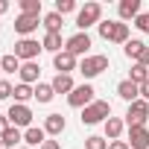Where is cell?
Segmentation results:
<instances>
[{
  "label": "cell",
  "mask_w": 149,
  "mask_h": 149,
  "mask_svg": "<svg viewBox=\"0 0 149 149\" xmlns=\"http://www.w3.org/2000/svg\"><path fill=\"white\" fill-rule=\"evenodd\" d=\"M100 35L105 38V41H111V44H126L129 41V24H123V21H100Z\"/></svg>",
  "instance_id": "1"
},
{
  "label": "cell",
  "mask_w": 149,
  "mask_h": 149,
  "mask_svg": "<svg viewBox=\"0 0 149 149\" xmlns=\"http://www.w3.org/2000/svg\"><path fill=\"white\" fill-rule=\"evenodd\" d=\"M111 117V102H105V100H94L88 108H82V123L85 126H97V123H105Z\"/></svg>",
  "instance_id": "2"
},
{
  "label": "cell",
  "mask_w": 149,
  "mask_h": 149,
  "mask_svg": "<svg viewBox=\"0 0 149 149\" xmlns=\"http://www.w3.org/2000/svg\"><path fill=\"white\" fill-rule=\"evenodd\" d=\"M102 21V6L100 3H85L79 12H76V26L79 32H88V26H100Z\"/></svg>",
  "instance_id": "3"
},
{
  "label": "cell",
  "mask_w": 149,
  "mask_h": 149,
  "mask_svg": "<svg viewBox=\"0 0 149 149\" xmlns=\"http://www.w3.org/2000/svg\"><path fill=\"white\" fill-rule=\"evenodd\" d=\"M97 91H94V85L91 82H82V85H76V88H73V94L67 97V105L70 108H88L97 97H94Z\"/></svg>",
  "instance_id": "4"
},
{
  "label": "cell",
  "mask_w": 149,
  "mask_h": 149,
  "mask_svg": "<svg viewBox=\"0 0 149 149\" xmlns=\"http://www.w3.org/2000/svg\"><path fill=\"white\" fill-rule=\"evenodd\" d=\"M105 70H108V56H85L79 61V73L85 79H94V76H100Z\"/></svg>",
  "instance_id": "5"
},
{
  "label": "cell",
  "mask_w": 149,
  "mask_h": 149,
  "mask_svg": "<svg viewBox=\"0 0 149 149\" xmlns=\"http://www.w3.org/2000/svg\"><path fill=\"white\" fill-rule=\"evenodd\" d=\"M6 117H9V123L15 126V129H29L32 126V108L29 105H21V102H15L9 111H6Z\"/></svg>",
  "instance_id": "6"
},
{
  "label": "cell",
  "mask_w": 149,
  "mask_h": 149,
  "mask_svg": "<svg viewBox=\"0 0 149 149\" xmlns=\"http://www.w3.org/2000/svg\"><path fill=\"white\" fill-rule=\"evenodd\" d=\"M146 120H149V102L134 100L126 111V126H146Z\"/></svg>",
  "instance_id": "7"
},
{
  "label": "cell",
  "mask_w": 149,
  "mask_h": 149,
  "mask_svg": "<svg viewBox=\"0 0 149 149\" xmlns=\"http://www.w3.org/2000/svg\"><path fill=\"white\" fill-rule=\"evenodd\" d=\"M41 50H44V47H41L35 38H21V41L15 44V56H18L21 61H35Z\"/></svg>",
  "instance_id": "8"
},
{
  "label": "cell",
  "mask_w": 149,
  "mask_h": 149,
  "mask_svg": "<svg viewBox=\"0 0 149 149\" xmlns=\"http://www.w3.org/2000/svg\"><path fill=\"white\" fill-rule=\"evenodd\" d=\"M64 50H67L70 56H88V50H91V35H88V32L70 35V38L64 41Z\"/></svg>",
  "instance_id": "9"
},
{
  "label": "cell",
  "mask_w": 149,
  "mask_h": 149,
  "mask_svg": "<svg viewBox=\"0 0 149 149\" xmlns=\"http://www.w3.org/2000/svg\"><path fill=\"white\" fill-rule=\"evenodd\" d=\"M53 67H56L58 73H64V76H70L73 70H79L76 56H70L67 50H61V53H56V56H53Z\"/></svg>",
  "instance_id": "10"
},
{
  "label": "cell",
  "mask_w": 149,
  "mask_h": 149,
  "mask_svg": "<svg viewBox=\"0 0 149 149\" xmlns=\"http://www.w3.org/2000/svg\"><path fill=\"white\" fill-rule=\"evenodd\" d=\"M129 146L149 149V126H129Z\"/></svg>",
  "instance_id": "11"
},
{
  "label": "cell",
  "mask_w": 149,
  "mask_h": 149,
  "mask_svg": "<svg viewBox=\"0 0 149 149\" xmlns=\"http://www.w3.org/2000/svg\"><path fill=\"white\" fill-rule=\"evenodd\" d=\"M38 24H41V18H32V15H18V18H15V32H18L21 38H29V35L38 29Z\"/></svg>",
  "instance_id": "12"
},
{
  "label": "cell",
  "mask_w": 149,
  "mask_h": 149,
  "mask_svg": "<svg viewBox=\"0 0 149 149\" xmlns=\"http://www.w3.org/2000/svg\"><path fill=\"white\" fill-rule=\"evenodd\" d=\"M117 97L123 100V102H134V100H140V85H134L132 79H123L120 85H117Z\"/></svg>",
  "instance_id": "13"
},
{
  "label": "cell",
  "mask_w": 149,
  "mask_h": 149,
  "mask_svg": "<svg viewBox=\"0 0 149 149\" xmlns=\"http://www.w3.org/2000/svg\"><path fill=\"white\" fill-rule=\"evenodd\" d=\"M117 15H120L123 24L126 21H134L140 15V0H120V3H117Z\"/></svg>",
  "instance_id": "14"
},
{
  "label": "cell",
  "mask_w": 149,
  "mask_h": 149,
  "mask_svg": "<svg viewBox=\"0 0 149 149\" xmlns=\"http://www.w3.org/2000/svg\"><path fill=\"white\" fill-rule=\"evenodd\" d=\"M64 129H67V120H64L61 114H47V117H44V132H47V134L58 137Z\"/></svg>",
  "instance_id": "15"
},
{
  "label": "cell",
  "mask_w": 149,
  "mask_h": 149,
  "mask_svg": "<svg viewBox=\"0 0 149 149\" xmlns=\"http://www.w3.org/2000/svg\"><path fill=\"white\" fill-rule=\"evenodd\" d=\"M102 126H105V140L111 143V140H120V134H123V129H126V120H120V117H108Z\"/></svg>",
  "instance_id": "16"
},
{
  "label": "cell",
  "mask_w": 149,
  "mask_h": 149,
  "mask_svg": "<svg viewBox=\"0 0 149 149\" xmlns=\"http://www.w3.org/2000/svg\"><path fill=\"white\" fill-rule=\"evenodd\" d=\"M41 47L47 50V53H61L64 50V41H61V32H44V38H41Z\"/></svg>",
  "instance_id": "17"
},
{
  "label": "cell",
  "mask_w": 149,
  "mask_h": 149,
  "mask_svg": "<svg viewBox=\"0 0 149 149\" xmlns=\"http://www.w3.org/2000/svg\"><path fill=\"white\" fill-rule=\"evenodd\" d=\"M47 140V132H44V126H29L26 132H24V143L32 149V146H41Z\"/></svg>",
  "instance_id": "18"
},
{
  "label": "cell",
  "mask_w": 149,
  "mask_h": 149,
  "mask_svg": "<svg viewBox=\"0 0 149 149\" xmlns=\"http://www.w3.org/2000/svg\"><path fill=\"white\" fill-rule=\"evenodd\" d=\"M18 76H21V82H24V85H32V82H38V76H41V67H38L35 61H24Z\"/></svg>",
  "instance_id": "19"
},
{
  "label": "cell",
  "mask_w": 149,
  "mask_h": 149,
  "mask_svg": "<svg viewBox=\"0 0 149 149\" xmlns=\"http://www.w3.org/2000/svg\"><path fill=\"white\" fill-rule=\"evenodd\" d=\"M50 85H53L56 94H67V97L73 94V88H76V85H73V76H64V73H56V79Z\"/></svg>",
  "instance_id": "20"
},
{
  "label": "cell",
  "mask_w": 149,
  "mask_h": 149,
  "mask_svg": "<svg viewBox=\"0 0 149 149\" xmlns=\"http://www.w3.org/2000/svg\"><path fill=\"white\" fill-rule=\"evenodd\" d=\"M41 26L47 29V32H61V26H64V18L53 9V12H47L44 18H41Z\"/></svg>",
  "instance_id": "21"
},
{
  "label": "cell",
  "mask_w": 149,
  "mask_h": 149,
  "mask_svg": "<svg viewBox=\"0 0 149 149\" xmlns=\"http://www.w3.org/2000/svg\"><path fill=\"white\" fill-rule=\"evenodd\" d=\"M12 97H15V102L26 105L29 100H35V88H32V85H24V82H18V85H15V94H12Z\"/></svg>",
  "instance_id": "22"
},
{
  "label": "cell",
  "mask_w": 149,
  "mask_h": 149,
  "mask_svg": "<svg viewBox=\"0 0 149 149\" xmlns=\"http://www.w3.org/2000/svg\"><path fill=\"white\" fill-rule=\"evenodd\" d=\"M129 79L134 82V85H143V82H149V67L146 64H132V70H129Z\"/></svg>",
  "instance_id": "23"
},
{
  "label": "cell",
  "mask_w": 149,
  "mask_h": 149,
  "mask_svg": "<svg viewBox=\"0 0 149 149\" xmlns=\"http://www.w3.org/2000/svg\"><path fill=\"white\" fill-rule=\"evenodd\" d=\"M143 50H146V44H143L140 38H129V41L123 44V53H126L129 58H134V61H137V56H140Z\"/></svg>",
  "instance_id": "24"
},
{
  "label": "cell",
  "mask_w": 149,
  "mask_h": 149,
  "mask_svg": "<svg viewBox=\"0 0 149 149\" xmlns=\"http://www.w3.org/2000/svg\"><path fill=\"white\" fill-rule=\"evenodd\" d=\"M21 58L15 56V53H9V56H3L0 58V67H3V73H21Z\"/></svg>",
  "instance_id": "25"
},
{
  "label": "cell",
  "mask_w": 149,
  "mask_h": 149,
  "mask_svg": "<svg viewBox=\"0 0 149 149\" xmlns=\"http://www.w3.org/2000/svg\"><path fill=\"white\" fill-rule=\"evenodd\" d=\"M53 97H56V91H53L50 82H38V85H35V100H38V102H50Z\"/></svg>",
  "instance_id": "26"
},
{
  "label": "cell",
  "mask_w": 149,
  "mask_h": 149,
  "mask_svg": "<svg viewBox=\"0 0 149 149\" xmlns=\"http://www.w3.org/2000/svg\"><path fill=\"white\" fill-rule=\"evenodd\" d=\"M21 15L44 18V15H41V0H21Z\"/></svg>",
  "instance_id": "27"
},
{
  "label": "cell",
  "mask_w": 149,
  "mask_h": 149,
  "mask_svg": "<svg viewBox=\"0 0 149 149\" xmlns=\"http://www.w3.org/2000/svg\"><path fill=\"white\" fill-rule=\"evenodd\" d=\"M0 140L9 143V146H15V143H21V140H24V132H21V129H15V126H9V132L0 137Z\"/></svg>",
  "instance_id": "28"
},
{
  "label": "cell",
  "mask_w": 149,
  "mask_h": 149,
  "mask_svg": "<svg viewBox=\"0 0 149 149\" xmlns=\"http://www.w3.org/2000/svg\"><path fill=\"white\" fill-rule=\"evenodd\" d=\"M85 149H108V140L100 134H91V137H85Z\"/></svg>",
  "instance_id": "29"
},
{
  "label": "cell",
  "mask_w": 149,
  "mask_h": 149,
  "mask_svg": "<svg viewBox=\"0 0 149 149\" xmlns=\"http://www.w3.org/2000/svg\"><path fill=\"white\" fill-rule=\"evenodd\" d=\"M134 26H137L143 35H149V12H140V15L134 18Z\"/></svg>",
  "instance_id": "30"
},
{
  "label": "cell",
  "mask_w": 149,
  "mask_h": 149,
  "mask_svg": "<svg viewBox=\"0 0 149 149\" xmlns=\"http://www.w3.org/2000/svg\"><path fill=\"white\" fill-rule=\"evenodd\" d=\"M73 9H76V3H73V0H56V12L64 18L67 12H73Z\"/></svg>",
  "instance_id": "31"
},
{
  "label": "cell",
  "mask_w": 149,
  "mask_h": 149,
  "mask_svg": "<svg viewBox=\"0 0 149 149\" xmlns=\"http://www.w3.org/2000/svg\"><path fill=\"white\" fill-rule=\"evenodd\" d=\"M12 94H15V85L6 82V79H0V100H9Z\"/></svg>",
  "instance_id": "32"
},
{
  "label": "cell",
  "mask_w": 149,
  "mask_h": 149,
  "mask_svg": "<svg viewBox=\"0 0 149 149\" xmlns=\"http://www.w3.org/2000/svg\"><path fill=\"white\" fill-rule=\"evenodd\" d=\"M108 149H132V146H129V140H111Z\"/></svg>",
  "instance_id": "33"
},
{
  "label": "cell",
  "mask_w": 149,
  "mask_h": 149,
  "mask_svg": "<svg viewBox=\"0 0 149 149\" xmlns=\"http://www.w3.org/2000/svg\"><path fill=\"white\" fill-rule=\"evenodd\" d=\"M9 126H12V123H9V117H3V114H0V137L9 132Z\"/></svg>",
  "instance_id": "34"
},
{
  "label": "cell",
  "mask_w": 149,
  "mask_h": 149,
  "mask_svg": "<svg viewBox=\"0 0 149 149\" xmlns=\"http://www.w3.org/2000/svg\"><path fill=\"white\" fill-rule=\"evenodd\" d=\"M38 149H61V143H58V140H44Z\"/></svg>",
  "instance_id": "35"
},
{
  "label": "cell",
  "mask_w": 149,
  "mask_h": 149,
  "mask_svg": "<svg viewBox=\"0 0 149 149\" xmlns=\"http://www.w3.org/2000/svg\"><path fill=\"white\" fill-rule=\"evenodd\" d=\"M137 64H146V67H149V47H146V50L137 56Z\"/></svg>",
  "instance_id": "36"
},
{
  "label": "cell",
  "mask_w": 149,
  "mask_h": 149,
  "mask_svg": "<svg viewBox=\"0 0 149 149\" xmlns=\"http://www.w3.org/2000/svg\"><path fill=\"white\" fill-rule=\"evenodd\" d=\"M140 100H146V102H149V82H143V85H140Z\"/></svg>",
  "instance_id": "37"
},
{
  "label": "cell",
  "mask_w": 149,
  "mask_h": 149,
  "mask_svg": "<svg viewBox=\"0 0 149 149\" xmlns=\"http://www.w3.org/2000/svg\"><path fill=\"white\" fill-rule=\"evenodd\" d=\"M9 12V3H6V0H0V15H6Z\"/></svg>",
  "instance_id": "38"
},
{
  "label": "cell",
  "mask_w": 149,
  "mask_h": 149,
  "mask_svg": "<svg viewBox=\"0 0 149 149\" xmlns=\"http://www.w3.org/2000/svg\"><path fill=\"white\" fill-rule=\"evenodd\" d=\"M0 149H12V146H9V143H3V140H0Z\"/></svg>",
  "instance_id": "39"
},
{
  "label": "cell",
  "mask_w": 149,
  "mask_h": 149,
  "mask_svg": "<svg viewBox=\"0 0 149 149\" xmlns=\"http://www.w3.org/2000/svg\"><path fill=\"white\" fill-rule=\"evenodd\" d=\"M0 76H3V67H0Z\"/></svg>",
  "instance_id": "40"
},
{
  "label": "cell",
  "mask_w": 149,
  "mask_h": 149,
  "mask_svg": "<svg viewBox=\"0 0 149 149\" xmlns=\"http://www.w3.org/2000/svg\"><path fill=\"white\" fill-rule=\"evenodd\" d=\"M21 149H29V146H21Z\"/></svg>",
  "instance_id": "41"
}]
</instances>
